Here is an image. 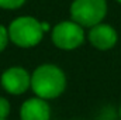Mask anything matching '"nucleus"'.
I'll list each match as a JSON object with an SVG mask.
<instances>
[{
	"label": "nucleus",
	"mask_w": 121,
	"mask_h": 120,
	"mask_svg": "<svg viewBox=\"0 0 121 120\" xmlns=\"http://www.w3.org/2000/svg\"><path fill=\"white\" fill-rule=\"evenodd\" d=\"M0 120H7V119H0Z\"/></svg>",
	"instance_id": "obj_13"
},
{
	"label": "nucleus",
	"mask_w": 121,
	"mask_h": 120,
	"mask_svg": "<svg viewBox=\"0 0 121 120\" xmlns=\"http://www.w3.org/2000/svg\"><path fill=\"white\" fill-rule=\"evenodd\" d=\"M66 74L55 64H41L31 74V90L45 100L59 97L66 90Z\"/></svg>",
	"instance_id": "obj_1"
},
{
	"label": "nucleus",
	"mask_w": 121,
	"mask_h": 120,
	"mask_svg": "<svg viewBox=\"0 0 121 120\" xmlns=\"http://www.w3.org/2000/svg\"><path fill=\"white\" fill-rule=\"evenodd\" d=\"M108 11L107 0H73L69 7L70 18L83 28L103 23Z\"/></svg>",
	"instance_id": "obj_3"
},
{
	"label": "nucleus",
	"mask_w": 121,
	"mask_h": 120,
	"mask_svg": "<svg viewBox=\"0 0 121 120\" xmlns=\"http://www.w3.org/2000/svg\"><path fill=\"white\" fill-rule=\"evenodd\" d=\"M86 38L87 35L85 32V28L72 18L59 21L52 27L51 31L52 44L62 51H73L80 48L85 44Z\"/></svg>",
	"instance_id": "obj_4"
},
{
	"label": "nucleus",
	"mask_w": 121,
	"mask_h": 120,
	"mask_svg": "<svg viewBox=\"0 0 121 120\" xmlns=\"http://www.w3.org/2000/svg\"><path fill=\"white\" fill-rule=\"evenodd\" d=\"M116 1H117V3H120V4H121V0H116Z\"/></svg>",
	"instance_id": "obj_12"
},
{
	"label": "nucleus",
	"mask_w": 121,
	"mask_h": 120,
	"mask_svg": "<svg viewBox=\"0 0 121 120\" xmlns=\"http://www.w3.org/2000/svg\"><path fill=\"white\" fill-rule=\"evenodd\" d=\"M87 40L93 48L99 51H110L118 42V32L111 24L103 21L89 28Z\"/></svg>",
	"instance_id": "obj_6"
},
{
	"label": "nucleus",
	"mask_w": 121,
	"mask_h": 120,
	"mask_svg": "<svg viewBox=\"0 0 121 120\" xmlns=\"http://www.w3.org/2000/svg\"><path fill=\"white\" fill-rule=\"evenodd\" d=\"M51 119V106L48 100L34 96L21 103L20 120H49Z\"/></svg>",
	"instance_id": "obj_7"
},
{
	"label": "nucleus",
	"mask_w": 121,
	"mask_h": 120,
	"mask_svg": "<svg viewBox=\"0 0 121 120\" xmlns=\"http://www.w3.org/2000/svg\"><path fill=\"white\" fill-rule=\"evenodd\" d=\"M10 42L18 48L37 47L47 30V26L32 16H18L7 26Z\"/></svg>",
	"instance_id": "obj_2"
},
{
	"label": "nucleus",
	"mask_w": 121,
	"mask_h": 120,
	"mask_svg": "<svg viewBox=\"0 0 121 120\" xmlns=\"http://www.w3.org/2000/svg\"><path fill=\"white\" fill-rule=\"evenodd\" d=\"M0 85L9 95H24L28 89H31V74L24 66H9L0 76Z\"/></svg>",
	"instance_id": "obj_5"
},
{
	"label": "nucleus",
	"mask_w": 121,
	"mask_h": 120,
	"mask_svg": "<svg viewBox=\"0 0 121 120\" xmlns=\"http://www.w3.org/2000/svg\"><path fill=\"white\" fill-rule=\"evenodd\" d=\"M27 0H0V9L3 10H17L26 4Z\"/></svg>",
	"instance_id": "obj_8"
},
{
	"label": "nucleus",
	"mask_w": 121,
	"mask_h": 120,
	"mask_svg": "<svg viewBox=\"0 0 121 120\" xmlns=\"http://www.w3.org/2000/svg\"><path fill=\"white\" fill-rule=\"evenodd\" d=\"M10 102L4 96H0V119H7L10 115Z\"/></svg>",
	"instance_id": "obj_10"
},
{
	"label": "nucleus",
	"mask_w": 121,
	"mask_h": 120,
	"mask_svg": "<svg viewBox=\"0 0 121 120\" xmlns=\"http://www.w3.org/2000/svg\"><path fill=\"white\" fill-rule=\"evenodd\" d=\"M9 42H10L9 30H7V27H6V26L0 24V52H3V51L7 48Z\"/></svg>",
	"instance_id": "obj_9"
},
{
	"label": "nucleus",
	"mask_w": 121,
	"mask_h": 120,
	"mask_svg": "<svg viewBox=\"0 0 121 120\" xmlns=\"http://www.w3.org/2000/svg\"><path fill=\"white\" fill-rule=\"evenodd\" d=\"M118 116H120V120H121V105H120V107H118Z\"/></svg>",
	"instance_id": "obj_11"
}]
</instances>
